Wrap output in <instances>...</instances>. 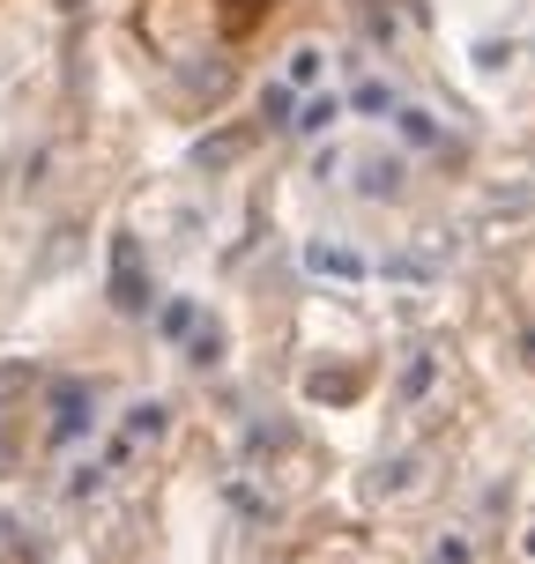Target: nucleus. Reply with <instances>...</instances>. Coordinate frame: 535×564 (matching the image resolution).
I'll return each mask as SVG.
<instances>
[{
	"mask_svg": "<svg viewBox=\"0 0 535 564\" xmlns=\"http://www.w3.org/2000/svg\"><path fill=\"white\" fill-rule=\"evenodd\" d=\"M312 268H320V275H365V260L342 253V246H312Z\"/></svg>",
	"mask_w": 535,
	"mask_h": 564,
	"instance_id": "2",
	"label": "nucleus"
},
{
	"mask_svg": "<svg viewBox=\"0 0 535 564\" xmlns=\"http://www.w3.org/2000/svg\"><path fill=\"white\" fill-rule=\"evenodd\" d=\"M113 260H119V305H141V260H135V238H119Z\"/></svg>",
	"mask_w": 535,
	"mask_h": 564,
	"instance_id": "1",
	"label": "nucleus"
}]
</instances>
